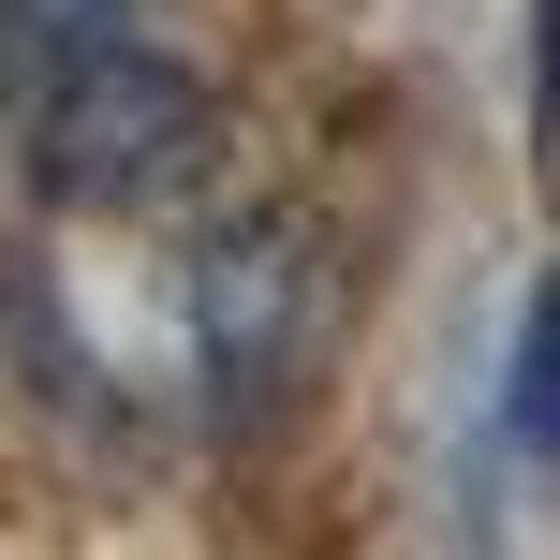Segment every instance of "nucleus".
Instances as JSON below:
<instances>
[{
  "mask_svg": "<svg viewBox=\"0 0 560 560\" xmlns=\"http://www.w3.org/2000/svg\"><path fill=\"white\" fill-rule=\"evenodd\" d=\"M532 133H546V192H560V0H532Z\"/></svg>",
  "mask_w": 560,
  "mask_h": 560,
  "instance_id": "3",
  "label": "nucleus"
},
{
  "mask_svg": "<svg viewBox=\"0 0 560 560\" xmlns=\"http://www.w3.org/2000/svg\"><path fill=\"white\" fill-rule=\"evenodd\" d=\"M192 163H207V89L177 74V59L118 45V30L30 104V177H45L59 207H148Z\"/></svg>",
  "mask_w": 560,
  "mask_h": 560,
  "instance_id": "1",
  "label": "nucleus"
},
{
  "mask_svg": "<svg viewBox=\"0 0 560 560\" xmlns=\"http://www.w3.org/2000/svg\"><path fill=\"white\" fill-rule=\"evenodd\" d=\"M502 428L532 457H560V280L532 295V325H516V384H502Z\"/></svg>",
  "mask_w": 560,
  "mask_h": 560,
  "instance_id": "2",
  "label": "nucleus"
}]
</instances>
